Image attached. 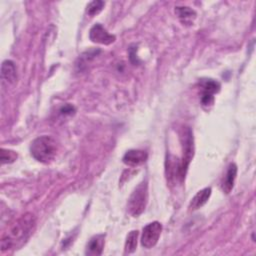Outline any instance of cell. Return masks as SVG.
<instances>
[{"label":"cell","instance_id":"cell-15","mask_svg":"<svg viewBox=\"0 0 256 256\" xmlns=\"http://www.w3.org/2000/svg\"><path fill=\"white\" fill-rule=\"evenodd\" d=\"M18 155L15 151L1 148L0 150V160L2 164H10L13 163L17 159Z\"/></svg>","mask_w":256,"mask_h":256},{"label":"cell","instance_id":"cell-5","mask_svg":"<svg viewBox=\"0 0 256 256\" xmlns=\"http://www.w3.org/2000/svg\"><path fill=\"white\" fill-rule=\"evenodd\" d=\"M161 232H162V225L160 222L154 221L147 224L142 230L141 245L147 249L154 247L159 240Z\"/></svg>","mask_w":256,"mask_h":256},{"label":"cell","instance_id":"cell-10","mask_svg":"<svg viewBox=\"0 0 256 256\" xmlns=\"http://www.w3.org/2000/svg\"><path fill=\"white\" fill-rule=\"evenodd\" d=\"M1 77L7 83L13 84L17 80V70L13 61L5 60L1 65Z\"/></svg>","mask_w":256,"mask_h":256},{"label":"cell","instance_id":"cell-1","mask_svg":"<svg viewBox=\"0 0 256 256\" xmlns=\"http://www.w3.org/2000/svg\"><path fill=\"white\" fill-rule=\"evenodd\" d=\"M36 227V218L31 213H25L12 222L1 236V251H10L20 248L32 235Z\"/></svg>","mask_w":256,"mask_h":256},{"label":"cell","instance_id":"cell-13","mask_svg":"<svg viewBox=\"0 0 256 256\" xmlns=\"http://www.w3.org/2000/svg\"><path fill=\"white\" fill-rule=\"evenodd\" d=\"M138 236H139V232L137 230H132L129 232V234L126 237L125 246H124V250L126 254L133 253L136 250Z\"/></svg>","mask_w":256,"mask_h":256},{"label":"cell","instance_id":"cell-16","mask_svg":"<svg viewBox=\"0 0 256 256\" xmlns=\"http://www.w3.org/2000/svg\"><path fill=\"white\" fill-rule=\"evenodd\" d=\"M104 5H105V3L103 1H100V0L92 1L87 5V13L90 16H94V15L98 14L99 12H101Z\"/></svg>","mask_w":256,"mask_h":256},{"label":"cell","instance_id":"cell-2","mask_svg":"<svg viewBox=\"0 0 256 256\" xmlns=\"http://www.w3.org/2000/svg\"><path fill=\"white\" fill-rule=\"evenodd\" d=\"M31 155L41 163H50L57 154V143L50 136H40L34 139L30 146Z\"/></svg>","mask_w":256,"mask_h":256},{"label":"cell","instance_id":"cell-4","mask_svg":"<svg viewBox=\"0 0 256 256\" xmlns=\"http://www.w3.org/2000/svg\"><path fill=\"white\" fill-rule=\"evenodd\" d=\"M182 146H183V155L178 163V178L182 181L185 178L188 166L193 158V134L190 128H185L182 135Z\"/></svg>","mask_w":256,"mask_h":256},{"label":"cell","instance_id":"cell-9","mask_svg":"<svg viewBox=\"0 0 256 256\" xmlns=\"http://www.w3.org/2000/svg\"><path fill=\"white\" fill-rule=\"evenodd\" d=\"M105 236L103 234H98L93 236L86 246L85 253L87 255H101L104 248Z\"/></svg>","mask_w":256,"mask_h":256},{"label":"cell","instance_id":"cell-6","mask_svg":"<svg viewBox=\"0 0 256 256\" xmlns=\"http://www.w3.org/2000/svg\"><path fill=\"white\" fill-rule=\"evenodd\" d=\"M89 38L92 42L103 44V45H110L115 41V36L110 34L101 24L97 23L89 31Z\"/></svg>","mask_w":256,"mask_h":256},{"label":"cell","instance_id":"cell-17","mask_svg":"<svg viewBox=\"0 0 256 256\" xmlns=\"http://www.w3.org/2000/svg\"><path fill=\"white\" fill-rule=\"evenodd\" d=\"M74 107L72 106V105H70V104H66V105H64L61 109H60V112L62 113V114H64V115H67V114H72L73 112H74Z\"/></svg>","mask_w":256,"mask_h":256},{"label":"cell","instance_id":"cell-8","mask_svg":"<svg viewBox=\"0 0 256 256\" xmlns=\"http://www.w3.org/2000/svg\"><path fill=\"white\" fill-rule=\"evenodd\" d=\"M236 176H237V165L235 163H230L227 167L226 174L221 183V188L224 193L229 194L231 192V190L234 187Z\"/></svg>","mask_w":256,"mask_h":256},{"label":"cell","instance_id":"cell-14","mask_svg":"<svg viewBox=\"0 0 256 256\" xmlns=\"http://www.w3.org/2000/svg\"><path fill=\"white\" fill-rule=\"evenodd\" d=\"M220 90V84L212 79H207L202 83V93L214 95Z\"/></svg>","mask_w":256,"mask_h":256},{"label":"cell","instance_id":"cell-7","mask_svg":"<svg viewBox=\"0 0 256 256\" xmlns=\"http://www.w3.org/2000/svg\"><path fill=\"white\" fill-rule=\"evenodd\" d=\"M147 153L144 150H138V149H132L128 150L124 156H123V162L124 164L128 166H139L143 164L147 160Z\"/></svg>","mask_w":256,"mask_h":256},{"label":"cell","instance_id":"cell-12","mask_svg":"<svg viewBox=\"0 0 256 256\" xmlns=\"http://www.w3.org/2000/svg\"><path fill=\"white\" fill-rule=\"evenodd\" d=\"M175 13L183 24L191 25L196 18V12L187 6H177L175 8Z\"/></svg>","mask_w":256,"mask_h":256},{"label":"cell","instance_id":"cell-3","mask_svg":"<svg viewBox=\"0 0 256 256\" xmlns=\"http://www.w3.org/2000/svg\"><path fill=\"white\" fill-rule=\"evenodd\" d=\"M148 202V184L147 181L143 180L141 183L135 187L133 192L131 193L128 203H127V208L129 213L133 217H138L141 215Z\"/></svg>","mask_w":256,"mask_h":256},{"label":"cell","instance_id":"cell-11","mask_svg":"<svg viewBox=\"0 0 256 256\" xmlns=\"http://www.w3.org/2000/svg\"><path fill=\"white\" fill-rule=\"evenodd\" d=\"M210 196H211V188L210 187H206V188H203L202 190L198 191L196 193V195L190 201L189 209L197 210V209L201 208L203 205H205L207 203Z\"/></svg>","mask_w":256,"mask_h":256}]
</instances>
